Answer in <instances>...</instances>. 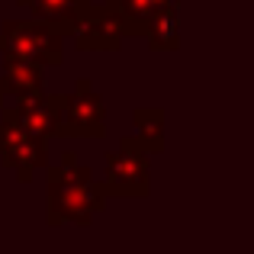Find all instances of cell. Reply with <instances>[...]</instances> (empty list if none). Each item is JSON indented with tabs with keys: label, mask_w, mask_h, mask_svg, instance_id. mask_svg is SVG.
Masks as SVG:
<instances>
[{
	"label": "cell",
	"mask_w": 254,
	"mask_h": 254,
	"mask_svg": "<svg viewBox=\"0 0 254 254\" xmlns=\"http://www.w3.org/2000/svg\"><path fill=\"white\" fill-rule=\"evenodd\" d=\"M45 193H49V216L52 225H64V222H74V225H90V219L97 212L106 209V193L103 180L93 177L90 168L77 164V158L64 155L58 164H52L49 174H45Z\"/></svg>",
	"instance_id": "1"
},
{
	"label": "cell",
	"mask_w": 254,
	"mask_h": 254,
	"mask_svg": "<svg viewBox=\"0 0 254 254\" xmlns=\"http://www.w3.org/2000/svg\"><path fill=\"white\" fill-rule=\"evenodd\" d=\"M148 148L138 135L119 142L116 151L106 155L103 187L110 196H145L148 193Z\"/></svg>",
	"instance_id": "2"
},
{
	"label": "cell",
	"mask_w": 254,
	"mask_h": 254,
	"mask_svg": "<svg viewBox=\"0 0 254 254\" xmlns=\"http://www.w3.org/2000/svg\"><path fill=\"white\" fill-rule=\"evenodd\" d=\"M0 161L16 171L19 184H29L39 168H49L45 142L42 138H32L29 132H23V126H19L13 110L0 113Z\"/></svg>",
	"instance_id": "3"
},
{
	"label": "cell",
	"mask_w": 254,
	"mask_h": 254,
	"mask_svg": "<svg viewBox=\"0 0 254 254\" xmlns=\"http://www.w3.org/2000/svg\"><path fill=\"white\" fill-rule=\"evenodd\" d=\"M106 110L100 93L90 90V84L81 81V90L62 97V113H58V135H77V138H97L106 132Z\"/></svg>",
	"instance_id": "4"
},
{
	"label": "cell",
	"mask_w": 254,
	"mask_h": 254,
	"mask_svg": "<svg viewBox=\"0 0 254 254\" xmlns=\"http://www.w3.org/2000/svg\"><path fill=\"white\" fill-rule=\"evenodd\" d=\"M0 49L10 52V58H23L32 64H58L62 62V45L58 36L39 26H6L0 36Z\"/></svg>",
	"instance_id": "5"
},
{
	"label": "cell",
	"mask_w": 254,
	"mask_h": 254,
	"mask_svg": "<svg viewBox=\"0 0 254 254\" xmlns=\"http://www.w3.org/2000/svg\"><path fill=\"white\" fill-rule=\"evenodd\" d=\"M16 119L23 126V132H29L32 138H49L58 135V113H62V97H42V93H29L19 97L16 103Z\"/></svg>",
	"instance_id": "6"
},
{
	"label": "cell",
	"mask_w": 254,
	"mask_h": 254,
	"mask_svg": "<svg viewBox=\"0 0 254 254\" xmlns=\"http://www.w3.org/2000/svg\"><path fill=\"white\" fill-rule=\"evenodd\" d=\"M3 84H6V90H13L16 97L39 93V87H42L39 64L23 62V58H6V77H3Z\"/></svg>",
	"instance_id": "7"
},
{
	"label": "cell",
	"mask_w": 254,
	"mask_h": 254,
	"mask_svg": "<svg viewBox=\"0 0 254 254\" xmlns=\"http://www.w3.org/2000/svg\"><path fill=\"white\" fill-rule=\"evenodd\" d=\"M135 123H138V138L148 148V155L161 151L164 148V113L142 106V110H135Z\"/></svg>",
	"instance_id": "8"
},
{
	"label": "cell",
	"mask_w": 254,
	"mask_h": 254,
	"mask_svg": "<svg viewBox=\"0 0 254 254\" xmlns=\"http://www.w3.org/2000/svg\"><path fill=\"white\" fill-rule=\"evenodd\" d=\"M119 32H123L119 23L103 19V23H90V26H87L81 36H77V42H81V49H116Z\"/></svg>",
	"instance_id": "9"
},
{
	"label": "cell",
	"mask_w": 254,
	"mask_h": 254,
	"mask_svg": "<svg viewBox=\"0 0 254 254\" xmlns=\"http://www.w3.org/2000/svg\"><path fill=\"white\" fill-rule=\"evenodd\" d=\"M3 93H6V84L0 81V106H3Z\"/></svg>",
	"instance_id": "10"
}]
</instances>
